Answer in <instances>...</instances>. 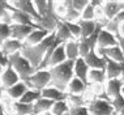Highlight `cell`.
<instances>
[{
    "instance_id": "1",
    "label": "cell",
    "mask_w": 124,
    "mask_h": 115,
    "mask_svg": "<svg viewBox=\"0 0 124 115\" xmlns=\"http://www.w3.org/2000/svg\"><path fill=\"white\" fill-rule=\"evenodd\" d=\"M55 41H56L55 33H51V34H48L41 43H38V45L24 46L21 49V51H20V54L31 64L33 68L38 69V67L41 66V63H42L43 58L46 55V52H47V50L52 46V43L55 42Z\"/></svg>"
},
{
    "instance_id": "2",
    "label": "cell",
    "mask_w": 124,
    "mask_h": 115,
    "mask_svg": "<svg viewBox=\"0 0 124 115\" xmlns=\"http://www.w3.org/2000/svg\"><path fill=\"white\" fill-rule=\"evenodd\" d=\"M48 72L51 76L48 86H54L60 92L67 93V86L73 77V62L65 60L64 63L59 64V66L48 68Z\"/></svg>"
},
{
    "instance_id": "3",
    "label": "cell",
    "mask_w": 124,
    "mask_h": 115,
    "mask_svg": "<svg viewBox=\"0 0 124 115\" xmlns=\"http://www.w3.org/2000/svg\"><path fill=\"white\" fill-rule=\"evenodd\" d=\"M7 60H8V66H11L12 68L15 69V72L18 75L21 81L28 80L37 71L35 68H33V66L20 52H16V54H13V55L7 56Z\"/></svg>"
},
{
    "instance_id": "4",
    "label": "cell",
    "mask_w": 124,
    "mask_h": 115,
    "mask_svg": "<svg viewBox=\"0 0 124 115\" xmlns=\"http://www.w3.org/2000/svg\"><path fill=\"white\" fill-rule=\"evenodd\" d=\"M50 80H51V76H50L48 69H37L24 82L26 84L28 89L41 92V90H43L45 88H47L50 85Z\"/></svg>"
},
{
    "instance_id": "5",
    "label": "cell",
    "mask_w": 124,
    "mask_h": 115,
    "mask_svg": "<svg viewBox=\"0 0 124 115\" xmlns=\"http://www.w3.org/2000/svg\"><path fill=\"white\" fill-rule=\"evenodd\" d=\"M90 115H112L114 109L111 106V101L102 99V98H95L92 102L86 105Z\"/></svg>"
},
{
    "instance_id": "6",
    "label": "cell",
    "mask_w": 124,
    "mask_h": 115,
    "mask_svg": "<svg viewBox=\"0 0 124 115\" xmlns=\"http://www.w3.org/2000/svg\"><path fill=\"white\" fill-rule=\"evenodd\" d=\"M95 52L98 54L99 56L105 58V59L112 60V62H116V63H120V64L124 63L123 52H122V50H120V47L118 45H116V46H111V47H106V49L97 47Z\"/></svg>"
},
{
    "instance_id": "7",
    "label": "cell",
    "mask_w": 124,
    "mask_h": 115,
    "mask_svg": "<svg viewBox=\"0 0 124 115\" xmlns=\"http://www.w3.org/2000/svg\"><path fill=\"white\" fill-rule=\"evenodd\" d=\"M9 3H11V5L16 9V11H20L22 13L29 15L30 17L34 20V22L41 18L39 15L37 13V11H35L33 1H30V0H15V1H9Z\"/></svg>"
},
{
    "instance_id": "8",
    "label": "cell",
    "mask_w": 124,
    "mask_h": 115,
    "mask_svg": "<svg viewBox=\"0 0 124 115\" xmlns=\"http://www.w3.org/2000/svg\"><path fill=\"white\" fill-rule=\"evenodd\" d=\"M67 60V56H65V50H64V43H60L54 49V51L51 52L50 55L47 63L45 66V69H48L51 67H55V66H59V64L64 63Z\"/></svg>"
},
{
    "instance_id": "9",
    "label": "cell",
    "mask_w": 124,
    "mask_h": 115,
    "mask_svg": "<svg viewBox=\"0 0 124 115\" xmlns=\"http://www.w3.org/2000/svg\"><path fill=\"white\" fill-rule=\"evenodd\" d=\"M102 11L105 20H114L120 11H124V1H103Z\"/></svg>"
},
{
    "instance_id": "10",
    "label": "cell",
    "mask_w": 124,
    "mask_h": 115,
    "mask_svg": "<svg viewBox=\"0 0 124 115\" xmlns=\"http://www.w3.org/2000/svg\"><path fill=\"white\" fill-rule=\"evenodd\" d=\"M34 29H38V26H30V25H18V24H11V38L17 41H24L28 38V35Z\"/></svg>"
},
{
    "instance_id": "11",
    "label": "cell",
    "mask_w": 124,
    "mask_h": 115,
    "mask_svg": "<svg viewBox=\"0 0 124 115\" xmlns=\"http://www.w3.org/2000/svg\"><path fill=\"white\" fill-rule=\"evenodd\" d=\"M22 47H24V42L13 39V38H8L0 45V52H1V55H4L7 58L16 52H20Z\"/></svg>"
},
{
    "instance_id": "12",
    "label": "cell",
    "mask_w": 124,
    "mask_h": 115,
    "mask_svg": "<svg viewBox=\"0 0 124 115\" xmlns=\"http://www.w3.org/2000/svg\"><path fill=\"white\" fill-rule=\"evenodd\" d=\"M20 77L15 72V69L12 68L11 66H7L4 68V72L0 76V84H1L3 89H8L13 85H16L17 82H20Z\"/></svg>"
},
{
    "instance_id": "13",
    "label": "cell",
    "mask_w": 124,
    "mask_h": 115,
    "mask_svg": "<svg viewBox=\"0 0 124 115\" xmlns=\"http://www.w3.org/2000/svg\"><path fill=\"white\" fill-rule=\"evenodd\" d=\"M85 60L86 66L89 67V69H105L106 68V59L102 56H99L95 52V50H92L85 58H82Z\"/></svg>"
},
{
    "instance_id": "14",
    "label": "cell",
    "mask_w": 124,
    "mask_h": 115,
    "mask_svg": "<svg viewBox=\"0 0 124 115\" xmlns=\"http://www.w3.org/2000/svg\"><path fill=\"white\" fill-rule=\"evenodd\" d=\"M123 82L120 79H111V80H107L105 84V94L110 99H114L116 96L122 94L123 90Z\"/></svg>"
},
{
    "instance_id": "15",
    "label": "cell",
    "mask_w": 124,
    "mask_h": 115,
    "mask_svg": "<svg viewBox=\"0 0 124 115\" xmlns=\"http://www.w3.org/2000/svg\"><path fill=\"white\" fill-rule=\"evenodd\" d=\"M88 73H89V67L86 66L85 60L82 58H77L73 62V76L84 81L85 84H88Z\"/></svg>"
},
{
    "instance_id": "16",
    "label": "cell",
    "mask_w": 124,
    "mask_h": 115,
    "mask_svg": "<svg viewBox=\"0 0 124 115\" xmlns=\"http://www.w3.org/2000/svg\"><path fill=\"white\" fill-rule=\"evenodd\" d=\"M116 45H118L116 37L112 35L111 33L106 32L102 28V30H101L99 34H98V38H97V47L106 49V47H111V46H116Z\"/></svg>"
},
{
    "instance_id": "17",
    "label": "cell",
    "mask_w": 124,
    "mask_h": 115,
    "mask_svg": "<svg viewBox=\"0 0 124 115\" xmlns=\"http://www.w3.org/2000/svg\"><path fill=\"white\" fill-rule=\"evenodd\" d=\"M48 34H51V33H48L47 30H43L41 28L34 29L28 35V38L24 41V46H35V45H38V43H41Z\"/></svg>"
},
{
    "instance_id": "18",
    "label": "cell",
    "mask_w": 124,
    "mask_h": 115,
    "mask_svg": "<svg viewBox=\"0 0 124 115\" xmlns=\"http://www.w3.org/2000/svg\"><path fill=\"white\" fill-rule=\"evenodd\" d=\"M41 97L52 101V102H56V101L67 99L68 93L60 92V90H58L56 88H54V86H47V88H45L43 90H41Z\"/></svg>"
},
{
    "instance_id": "19",
    "label": "cell",
    "mask_w": 124,
    "mask_h": 115,
    "mask_svg": "<svg viewBox=\"0 0 124 115\" xmlns=\"http://www.w3.org/2000/svg\"><path fill=\"white\" fill-rule=\"evenodd\" d=\"M88 89V84L73 76L72 80L69 81L68 86H67V93L68 94H75V96H82L84 92Z\"/></svg>"
},
{
    "instance_id": "20",
    "label": "cell",
    "mask_w": 124,
    "mask_h": 115,
    "mask_svg": "<svg viewBox=\"0 0 124 115\" xmlns=\"http://www.w3.org/2000/svg\"><path fill=\"white\" fill-rule=\"evenodd\" d=\"M55 37L56 39H59L62 43H65V42H69V41H73V35L71 34V32H69V29L67 28L65 22L62 21V20H59L58 25H56V29H55Z\"/></svg>"
},
{
    "instance_id": "21",
    "label": "cell",
    "mask_w": 124,
    "mask_h": 115,
    "mask_svg": "<svg viewBox=\"0 0 124 115\" xmlns=\"http://www.w3.org/2000/svg\"><path fill=\"white\" fill-rule=\"evenodd\" d=\"M4 90H5L7 96L11 98V99L18 101L20 98L24 96V93L28 90V86H26V84L24 82V81H20V82L16 84V85L8 88V89H4Z\"/></svg>"
},
{
    "instance_id": "22",
    "label": "cell",
    "mask_w": 124,
    "mask_h": 115,
    "mask_svg": "<svg viewBox=\"0 0 124 115\" xmlns=\"http://www.w3.org/2000/svg\"><path fill=\"white\" fill-rule=\"evenodd\" d=\"M106 71L105 69H89L88 73V82L89 85H105L106 84Z\"/></svg>"
},
{
    "instance_id": "23",
    "label": "cell",
    "mask_w": 124,
    "mask_h": 115,
    "mask_svg": "<svg viewBox=\"0 0 124 115\" xmlns=\"http://www.w3.org/2000/svg\"><path fill=\"white\" fill-rule=\"evenodd\" d=\"M106 79L111 80V79H120L122 75V64L112 62V60L106 59Z\"/></svg>"
},
{
    "instance_id": "24",
    "label": "cell",
    "mask_w": 124,
    "mask_h": 115,
    "mask_svg": "<svg viewBox=\"0 0 124 115\" xmlns=\"http://www.w3.org/2000/svg\"><path fill=\"white\" fill-rule=\"evenodd\" d=\"M52 105H54L52 101L41 97L38 101H35L33 103V115H43L45 113H48L51 110Z\"/></svg>"
},
{
    "instance_id": "25",
    "label": "cell",
    "mask_w": 124,
    "mask_h": 115,
    "mask_svg": "<svg viewBox=\"0 0 124 115\" xmlns=\"http://www.w3.org/2000/svg\"><path fill=\"white\" fill-rule=\"evenodd\" d=\"M64 50H65L67 60L75 62L77 58H80V54H78V39H73V41H69V42H65L64 43Z\"/></svg>"
},
{
    "instance_id": "26",
    "label": "cell",
    "mask_w": 124,
    "mask_h": 115,
    "mask_svg": "<svg viewBox=\"0 0 124 115\" xmlns=\"http://www.w3.org/2000/svg\"><path fill=\"white\" fill-rule=\"evenodd\" d=\"M12 24H18V25H30V26H38L34 22V20L26 13H22L20 11H13L12 12ZM39 28V26H38Z\"/></svg>"
},
{
    "instance_id": "27",
    "label": "cell",
    "mask_w": 124,
    "mask_h": 115,
    "mask_svg": "<svg viewBox=\"0 0 124 115\" xmlns=\"http://www.w3.org/2000/svg\"><path fill=\"white\" fill-rule=\"evenodd\" d=\"M15 8L9 1H0V22L11 25L12 24V12Z\"/></svg>"
},
{
    "instance_id": "28",
    "label": "cell",
    "mask_w": 124,
    "mask_h": 115,
    "mask_svg": "<svg viewBox=\"0 0 124 115\" xmlns=\"http://www.w3.org/2000/svg\"><path fill=\"white\" fill-rule=\"evenodd\" d=\"M63 4L65 7V15L62 20L67 22H77L80 18H81V15H80L77 11H75L72 7V0H67V1H63Z\"/></svg>"
},
{
    "instance_id": "29",
    "label": "cell",
    "mask_w": 124,
    "mask_h": 115,
    "mask_svg": "<svg viewBox=\"0 0 124 115\" xmlns=\"http://www.w3.org/2000/svg\"><path fill=\"white\" fill-rule=\"evenodd\" d=\"M77 24H78L80 29H81V38H88V37H90L93 33H94L97 25H98V22H97L95 20H93V21H84V20H78Z\"/></svg>"
},
{
    "instance_id": "30",
    "label": "cell",
    "mask_w": 124,
    "mask_h": 115,
    "mask_svg": "<svg viewBox=\"0 0 124 115\" xmlns=\"http://www.w3.org/2000/svg\"><path fill=\"white\" fill-rule=\"evenodd\" d=\"M12 106H13V110H15V115H31L33 114V105L15 101Z\"/></svg>"
},
{
    "instance_id": "31",
    "label": "cell",
    "mask_w": 124,
    "mask_h": 115,
    "mask_svg": "<svg viewBox=\"0 0 124 115\" xmlns=\"http://www.w3.org/2000/svg\"><path fill=\"white\" fill-rule=\"evenodd\" d=\"M69 111V103L67 102V99H63V101H56L54 102L51 110L50 113L52 115H64Z\"/></svg>"
},
{
    "instance_id": "32",
    "label": "cell",
    "mask_w": 124,
    "mask_h": 115,
    "mask_svg": "<svg viewBox=\"0 0 124 115\" xmlns=\"http://www.w3.org/2000/svg\"><path fill=\"white\" fill-rule=\"evenodd\" d=\"M41 98V92L38 90H33V89H28L26 92L24 93V96L20 98V102H24V103H29V105H33L35 101H38Z\"/></svg>"
},
{
    "instance_id": "33",
    "label": "cell",
    "mask_w": 124,
    "mask_h": 115,
    "mask_svg": "<svg viewBox=\"0 0 124 115\" xmlns=\"http://www.w3.org/2000/svg\"><path fill=\"white\" fill-rule=\"evenodd\" d=\"M119 25L120 24L116 21V20H106V21L103 22V29H105L106 32L111 33L112 35L118 37V34H119Z\"/></svg>"
},
{
    "instance_id": "34",
    "label": "cell",
    "mask_w": 124,
    "mask_h": 115,
    "mask_svg": "<svg viewBox=\"0 0 124 115\" xmlns=\"http://www.w3.org/2000/svg\"><path fill=\"white\" fill-rule=\"evenodd\" d=\"M33 4H34V8L39 15V17L46 16V13L48 11V0H34Z\"/></svg>"
},
{
    "instance_id": "35",
    "label": "cell",
    "mask_w": 124,
    "mask_h": 115,
    "mask_svg": "<svg viewBox=\"0 0 124 115\" xmlns=\"http://www.w3.org/2000/svg\"><path fill=\"white\" fill-rule=\"evenodd\" d=\"M80 20H84V21H93V20H95V8L90 4V1L85 7V9L81 12V18Z\"/></svg>"
},
{
    "instance_id": "36",
    "label": "cell",
    "mask_w": 124,
    "mask_h": 115,
    "mask_svg": "<svg viewBox=\"0 0 124 115\" xmlns=\"http://www.w3.org/2000/svg\"><path fill=\"white\" fill-rule=\"evenodd\" d=\"M111 106H112L115 114L124 109V96H123V93L119 94V96H116L114 99H111Z\"/></svg>"
},
{
    "instance_id": "37",
    "label": "cell",
    "mask_w": 124,
    "mask_h": 115,
    "mask_svg": "<svg viewBox=\"0 0 124 115\" xmlns=\"http://www.w3.org/2000/svg\"><path fill=\"white\" fill-rule=\"evenodd\" d=\"M8 38H11V25L0 22V45Z\"/></svg>"
},
{
    "instance_id": "38",
    "label": "cell",
    "mask_w": 124,
    "mask_h": 115,
    "mask_svg": "<svg viewBox=\"0 0 124 115\" xmlns=\"http://www.w3.org/2000/svg\"><path fill=\"white\" fill-rule=\"evenodd\" d=\"M63 21V20H62ZM65 22V25H67V28L69 29V32H71V34L73 35V38L75 39H80L81 38V29H80V26H78V24L77 22Z\"/></svg>"
},
{
    "instance_id": "39",
    "label": "cell",
    "mask_w": 124,
    "mask_h": 115,
    "mask_svg": "<svg viewBox=\"0 0 124 115\" xmlns=\"http://www.w3.org/2000/svg\"><path fill=\"white\" fill-rule=\"evenodd\" d=\"M68 115H90L86 106H69Z\"/></svg>"
},
{
    "instance_id": "40",
    "label": "cell",
    "mask_w": 124,
    "mask_h": 115,
    "mask_svg": "<svg viewBox=\"0 0 124 115\" xmlns=\"http://www.w3.org/2000/svg\"><path fill=\"white\" fill-rule=\"evenodd\" d=\"M90 0H72V7L75 11H77L81 15V12L85 9V7L89 4Z\"/></svg>"
},
{
    "instance_id": "41",
    "label": "cell",
    "mask_w": 124,
    "mask_h": 115,
    "mask_svg": "<svg viewBox=\"0 0 124 115\" xmlns=\"http://www.w3.org/2000/svg\"><path fill=\"white\" fill-rule=\"evenodd\" d=\"M116 41H118V46L120 47V50H122V52H123V56H124V38L123 37H116Z\"/></svg>"
},
{
    "instance_id": "42",
    "label": "cell",
    "mask_w": 124,
    "mask_h": 115,
    "mask_svg": "<svg viewBox=\"0 0 124 115\" xmlns=\"http://www.w3.org/2000/svg\"><path fill=\"white\" fill-rule=\"evenodd\" d=\"M114 20H116L119 24H122V22H124V11H120L119 13H118V16H116Z\"/></svg>"
},
{
    "instance_id": "43",
    "label": "cell",
    "mask_w": 124,
    "mask_h": 115,
    "mask_svg": "<svg viewBox=\"0 0 124 115\" xmlns=\"http://www.w3.org/2000/svg\"><path fill=\"white\" fill-rule=\"evenodd\" d=\"M0 66H4V67L8 66V60H7L4 55H0Z\"/></svg>"
},
{
    "instance_id": "44",
    "label": "cell",
    "mask_w": 124,
    "mask_h": 115,
    "mask_svg": "<svg viewBox=\"0 0 124 115\" xmlns=\"http://www.w3.org/2000/svg\"><path fill=\"white\" fill-rule=\"evenodd\" d=\"M119 37H123L124 38V22H122L119 25V34H118Z\"/></svg>"
},
{
    "instance_id": "45",
    "label": "cell",
    "mask_w": 124,
    "mask_h": 115,
    "mask_svg": "<svg viewBox=\"0 0 124 115\" xmlns=\"http://www.w3.org/2000/svg\"><path fill=\"white\" fill-rule=\"evenodd\" d=\"M120 80H122V82L124 85V63H122V75H120Z\"/></svg>"
},
{
    "instance_id": "46",
    "label": "cell",
    "mask_w": 124,
    "mask_h": 115,
    "mask_svg": "<svg viewBox=\"0 0 124 115\" xmlns=\"http://www.w3.org/2000/svg\"><path fill=\"white\" fill-rule=\"evenodd\" d=\"M4 68H5L4 66H0V76H1V75H3V72H4Z\"/></svg>"
},
{
    "instance_id": "47",
    "label": "cell",
    "mask_w": 124,
    "mask_h": 115,
    "mask_svg": "<svg viewBox=\"0 0 124 115\" xmlns=\"http://www.w3.org/2000/svg\"><path fill=\"white\" fill-rule=\"evenodd\" d=\"M115 115H124V109H123L122 111H119V113H116Z\"/></svg>"
},
{
    "instance_id": "48",
    "label": "cell",
    "mask_w": 124,
    "mask_h": 115,
    "mask_svg": "<svg viewBox=\"0 0 124 115\" xmlns=\"http://www.w3.org/2000/svg\"><path fill=\"white\" fill-rule=\"evenodd\" d=\"M0 97H1V94H0ZM3 111V107H1V102H0V113Z\"/></svg>"
},
{
    "instance_id": "49",
    "label": "cell",
    "mask_w": 124,
    "mask_h": 115,
    "mask_svg": "<svg viewBox=\"0 0 124 115\" xmlns=\"http://www.w3.org/2000/svg\"><path fill=\"white\" fill-rule=\"evenodd\" d=\"M0 115H8V114H5L4 111H1V113H0Z\"/></svg>"
},
{
    "instance_id": "50",
    "label": "cell",
    "mask_w": 124,
    "mask_h": 115,
    "mask_svg": "<svg viewBox=\"0 0 124 115\" xmlns=\"http://www.w3.org/2000/svg\"><path fill=\"white\" fill-rule=\"evenodd\" d=\"M122 93H123V96H124V90H122Z\"/></svg>"
},
{
    "instance_id": "51",
    "label": "cell",
    "mask_w": 124,
    "mask_h": 115,
    "mask_svg": "<svg viewBox=\"0 0 124 115\" xmlns=\"http://www.w3.org/2000/svg\"><path fill=\"white\" fill-rule=\"evenodd\" d=\"M0 94H1V89H0Z\"/></svg>"
},
{
    "instance_id": "52",
    "label": "cell",
    "mask_w": 124,
    "mask_h": 115,
    "mask_svg": "<svg viewBox=\"0 0 124 115\" xmlns=\"http://www.w3.org/2000/svg\"><path fill=\"white\" fill-rule=\"evenodd\" d=\"M0 55H1V52H0Z\"/></svg>"
},
{
    "instance_id": "53",
    "label": "cell",
    "mask_w": 124,
    "mask_h": 115,
    "mask_svg": "<svg viewBox=\"0 0 124 115\" xmlns=\"http://www.w3.org/2000/svg\"><path fill=\"white\" fill-rule=\"evenodd\" d=\"M112 115H115V114H112Z\"/></svg>"
},
{
    "instance_id": "54",
    "label": "cell",
    "mask_w": 124,
    "mask_h": 115,
    "mask_svg": "<svg viewBox=\"0 0 124 115\" xmlns=\"http://www.w3.org/2000/svg\"><path fill=\"white\" fill-rule=\"evenodd\" d=\"M123 90H124V88H123Z\"/></svg>"
},
{
    "instance_id": "55",
    "label": "cell",
    "mask_w": 124,
    "mask_h": 115,
    "mask_svg": "<svg viewBox=\"0 0 124 115\" xmlns=\"http://www.w3.org/2000/svg\"><path fill=\"white\" fill-rule=\"evenodd\" d=\"M13 115H15V114H13Z\"/></svg>"
},
{
    "instance_id": "56",
    "label": "cell",
    "mask_w": 124,
    "mask_h": 115,
    "mask_svg": "<svg viewBox=\"0 0 124 115\" xmlns=\"http://www.w3.org/2000/svg\"><path fill=\"white\" fill-rule=\"evenodd\" d=\"M31 115H33V114H31Z\"/></svg>"
}]
</instances>
